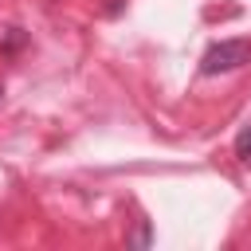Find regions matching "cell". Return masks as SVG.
<instances>
[{"mask_svg":"<svg viewBox=\"0 0 251 251\" xmlns=\"http://www.w3.org/2000/svg\"><path fill=\"white\" fill-rule=\"evenodd\" d=\"M20 47H24V31H20V27H12V31L4 35V55H16Z\"/></svg>","mask_w":251,"mask_h":251,"instance_id":"3957f363","label":"cell"},{"mask_svg":"<svg viewBox=\"0 0 251 251\" xmlns=\"http://www.w3.org/2000/svg\"><path fill=\"white\" fill-rule=\"evenodd\" d=\"M149 235H153V231H149V224H141V231H137L133 239H126V243H133V247H145V243H149Z\"/></svg>","mask_w":251,"mask_h":251,"instance_id":"277c9868","label":"cell"},{"mask_svg":"<svg viewBox=\"0 0 251 251\" xmlns=\"http://www.w3.org/2000/svg\"><path fill=\"white\" fill-rule=\"evenodd\" d=\"M235 157L239 161H251V122H243L239 133H235Z\"/></svg>","mask_w":251,"mask_h":251,"instance_id":"7a4b0ae2","label":"cell"},{"mask_svg":"<svg viewBox=\"0 0 251 251\" xmlns=\"http://www.w3.org/2000/svg\"><path fill=\"white\" fill-rule=\"evenodd\" d=\"M247 63H251V39L235 35V39H220V43H212V47L204 51L200 75H204V78H216V75H231V71H239V67H247Z\"/></svg>","mask_w":251,"mask_h":251,"instance_id":"6da1fadb","label":"cell"},{"mask_svg":"<svg viewBox=\"0 0 251 251\" xmlns=\"http://www.w3.org/2000/svg\"><path fill=\"white\" fill-rule=\"evenodd\" d=\"M0 98H4V86H0Z\"/></svg>","mask_w":251,"mask_h":251,"instance_id":"5b68a950","label":"cell"}]
</instances>
